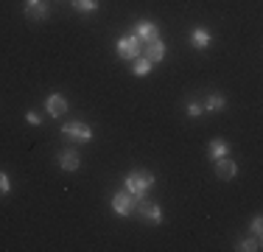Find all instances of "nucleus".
I'll return each instance as SVG.
<instances>
[{
	"label": "nucleus",
	"instance_id": "1",
	"mask_svg": "<svg viewBox=\"0 0 263 252\" xmlns=\"http://www.w3.org/2000/svg\"><path fill=\"white\" fill-rule=\"evenodd\" d=\"M123 185H126V191L135 199H143L148 193V188L154 185V174L146 171V168H137V171H129L123 176Z\"/></svg>",
	"mask_w": 263,
	"mask_h": 252
},
{
	"label": "nucleus",
	"instance_id": "2",
	"mask_svg": "<svg viewBox=\"0 0 263 252\" xmlns=\"http://www.w3.org/2000/svg\"><path fill=\"white\" fill-rule=\"evenodd\" d=\"M135 210H137V216L143 219L146 224H162V207L157 205V202H152V199H135Z\"/></svg>",
	"mask_w": 263,
	"mask_h": 252
},
{
	"label": "nucleus",
	"instance_id": "3",
	"mask_svg": "<svg viewBox=\"0 0 263 252\" xmlns=\"http://www.w3.org/2000/svg\"><path fill=\"white\" fill-rule=\"evenodd\" d=\"M62 135L67 137V140H73V143H90L92 137V126H87L84 121H67L65 126H62Z\"/></svg>",
	"mask_w": 263,
	"mask_h": 252
},
{
	"label": "nucleus",
	"instance_id": "4",
	"mask_svg": "<svg viewBox=\"0 0 263 252\" xmlns=\"http://www.w3.org/2000/svg\"><path fill=\"white\" fill-rule=\"evenodd\" d=\"M115 50H118V56L121 59H137V56L143 53V42L137 40L135 34H129V37H121V40L115 42Z\"/></svg>",
	"mask_w": 263,
	"mask_h": 252
},
{
	"label": "nucleus",
	"instance_id": "5",
	"mask_svg": "<svg viewBox=\"0 0 263 252\" xmlns=\"http://www.w3.org/2000/svg\"><path fill=\"white\" fill-rule=\"evenodd\" d=\"M23 14L28 17L31 23H45L51 17V6L45 0H26L23 3Z\"/></svg>",
	"mask_w": 263,
	"mask_h": 252
},
{
	"label": "nucleus",
	"instance_id": "6",
	"mask_svg": "<svg viewBox=\"0 0 263 252\" xmlns=\"http://www.w3.org/2000/svg\"><path fill=\"white\" fill-rule=\"evenodd\" d=\"M112 210H115L118 216H132V213H135V196H132L129 191L112 193Z\"/></svg>",
	"mask_w": 263,
	"mask_h": 252
},
{
	"label": "nucleus",
	"instance_id": "7",
	"mask_svg": "<svg viewBox=\"0 0 263 252\" xmlns=\"http://www.w3.org/2000/svg\"><path fill=\"white\" fill-rule=\"evenodd\" d=\"M56 163H59L62 171H79L81 166V154L76 149H62L59 154H56Z\"/></svg>",
	"mask_w": 263,
	"mask_h": 252
},
{
	"label": "nucleus",
	"instance_id": "8",
	"mask_svg": "<svg viewBox=\"0 0 263 252\" xmlns=\"http://www.w3.org/2000/svg\"><path fill=\"white\" fill-rule=\"evenodd\" d=\"M135 37L146 45V42H152V40H157V37H160V25L152 23V20H140L135 25Z\"/></svg>",
	"mask_w": 263,
	"mask_h": 252
},
{
	"label": "nucleus",
	"instance_id": "9",
	"mask_svg": "<svg viewBox=\"0 0 263 252\" xmlns=\"http://www.w3.org/2000/svg\"><path fill=\"white\" fill-rule=\"evenodd\" d=\"M67 106H70V104H67V98L59 96V93H51V96L45 98V112L51 118H62L67 112Z\"/></svg>",
	"mask_w": 263,
	"mask_h": 252
},
{
	"label": "nucleus",
	"instance_id": "10",
	"mask_svg": "<svg viewBox=\"0 0 263 252\" xmlns=\"http://www.w3.org/2000/svg\"><path fill=\"white\" fill-rule=\"evenodd\" d=\"M213 171H216L218 179H224V182H230V179H235V174H238V166L230 157H221V160H213Z\"/></svg>",
	"mask_w": 263,
	"mask_h": 252
},
{
	"label": "nucleus",
	"instance_id": "11",
	"mask_svg": "<svg viewBox=\"0 0 263 252\" xmlns=\"http://www.w3.org/2000/svg\"><path fill=\"white\" fill-rule=\"evenodd\" d=\"M143 56H146L152 65H160V62L165 59V42H162L160 37L152 42H146V45H143Z\"/></svg>",
	"mask_w": 263,
	"mask_h": 252
},
{
	"label": "nucleus",
	"instance_id": "12",
	"mask_svg": "<svg viewBox=\"0 0 263 252\" xmlns=\"http://www.w3.org/2000/svg\"><path fill=\"white\" fill-rule=\"evenodd\" d=\"M210 42H213V37H210L208 28H193L191 31V45L196 48V50H208Z\"/></svg>",
	"mask_w": 263,
	"mask_h": 252
},
{
	"label": "nucleus",
	"instance_id": "13",
	"mask_svg": "<svg viewBox=\"0 0 263 252\" xmlns=\"http://www.w3.org/2000/svg\"><path fill=\"white\" fill-rule=\"evenodd\" d=\"M208 154L210 160H221V157H230V143L227 140H218V137H213L208 143Z\"/></svg>",
	"mask_w": 263,
	"mask_h": 252
},
{
	"label": "nucleus",
	"instance_id": "14",
	"mask_svg": "<svg viewBox=\"0 0 263 252\" xmlns=\"http://www.w3.org/2000/svg\"><path fill=\"white\" fill-rule=\"evenodd\" d=\"M224 106H227V98L218 96V93H210L208 101H204V112H221Z\"/></svg>",
	"mask_w": 263,
	"mask_h": 252
},
{
	"label": "nucleus",
	"instance_id": "15",
	"mask_svg": "<svg viewBox=\"0 0 263 252\" xmlns=\"http://www.w3.org/2000/svg\"><path fill=\"white\" fill-rule=\"evenodd\" d=\"M152 62H148L146 59V56H137V59H132V73H135V76H148V73H152Z\"/></svg>",
	"mask_w": 263,
	"mask_h": 252
},
{
	"label": "nucleus",
	"instance_id": "16",
	"mask_svg": "<svg viewBox=\"0 0 263 252\" xmlns=\"http://www.w3.org/2000/svg\"><path fill=\"white\" fill-rule=\"evenodd\" d=\"M235 249H238V252H258V249H260V238H258V236H252V238H241Z\"/></svg>",
	"mask_w": 263,
	"mask_h": 252
},
{
	"label": "nucleus",
	"instance_id": "17",
	"mask_svg": "<svg viewBox=\"0 0 263 252\" xmlns=\"http://www.w3.org/2000/svg\"><path fill=\"white\" fill-rule=\"evenodd\" d=\"M70 6L76 11H96L101 3H98V0H70Z\"/></svg>",
	"mask_w": 263,
	"mask_h": 252
},
{
	"label": "nucleus",
	"instance_id": "18",
	"mask_svg": "<svg viewBox=\"0 0 263 252\" xmlns=\"http://www.w3.org/2000/svg\"><path fill=\"white\" fill-rule=\"evenodd\" d=\"M185 112H187V118H199L204 112V106H202V101H196V98H191L185 104Z\"/></svg>",
	"mask_w": 263,
	"mask_h": 252
},
{
	"label": "nucleus",
	"instance_id": "19",
	"mask_svg": "<svg viewBox=\"0 0 263 252\" xmlns=\"http://www.w3.org/2000/svg\"><path fill=\"white\" fill-rule=\"evenodd\" d=\"M11 193V179L6 171H0V196H9Z\"/></svg>",
	"mask_w": 263,
	"mask_h": 252
},
{
	"label": "nucleus",
	"instance_id": "20",
	"mask_svg": "<svg viewBox=\"0 0 263 252\" xmlns=\"http://www.w3.org/2000/svg\"><path fill=\"white\" fill-rule=\"evenodd\" d=\"M26 121H28L31 126H40V123H42V115H40V112H34V110H28V112H26Z\"/></svg>",
	"mask_w": 263,
	"mask_h": 252
},
{
	"label": "nucleus",
	"instance_id": "21",
	"mask_svg": "<svg viewBox=\"0 0 263 252\" xmlns=\"http://www.w3.org/2000/svg\"><path fill=\"white\" fill-rule=\"evenodd\" d=\"M249 227H252V236H258V238H260V232H263V219H260V216H255Z\"/></svg>",
	"mask_w": 263,
	"mask_h": 252
}]
</instances>
